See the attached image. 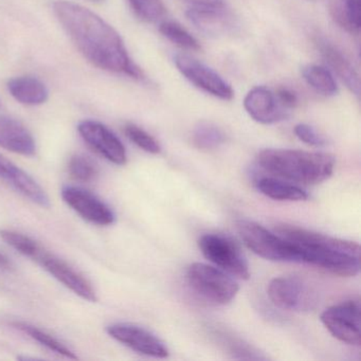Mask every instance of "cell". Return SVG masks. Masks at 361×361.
Masks as SVG:
<instances>
[{
	"label": "cell",
	"instance_id": "17",
	"mask_svg": "<svg viewBox=\"0 0 361 361\" xmlns=\"http://www.w3.org/2000/svg\"><path fill=\"white\" fill-rule=\"evenodd\" d=\"M0 147L27 157L37 152L31 133L20 121L6 115H0Z\"/></svg>",
	"mask_w": 361,
	"mask_h": 361
},
{
	"label": "cell",
	"instance_id": "14",
	"mask_svg": "<svg viewBox=\"0 0 361 361\" xmlns=\"http://www.w3.org/2000/svg\"><path fill=\"white\" fill-rule=\"evenodd\" d=\"M244 107L255 121L262 124L278 123L289 117V109L281 104L276 94L262 86L246 94Z\"/></svg>",
	"mask_w": 361,
	"mask_h": 361
},
{
	"label": "cell",
	"instance_id": "3",
	"mask_svg": "<svg viewBox=\"0 0 361 361\" xmlns=\"http://www.w3.org/2000/svg\"><path fill=\"white\" fill-rule=\"evenodd\" d=\"M257 161L269 174L303 185L323 183L335 169V158L329 154L299 149H264L257 155Z\"/></svg>",
	"mask_w": 361,
	"mask_h": 361
},
{
	"label": "cell",
	"instance_id": "11",
	"mask_svg": "<svg viewBox=\"0 0 361 361\" xmlns=\"http://www.w3.org/2000/svg\"><path fill=\"white\" fill-rule=\"evenodd\" d=\"M107 334L130 350L155 358H166L170 354L164 341L147 329L133 323H114L106 327Z\"/></svg>",
	"mask_w": 361,
	"mask_h": 361
},
{
	"label": "cell",
	"instance_id": "28",
	"mask_svg": "<svg viewBox=\"0 0 361 361\" xmlns=\"http://www.w3.org/2000/svg\"><path fill=\"white\" fill-rule=\"evenodd\" d=\"M342 6L336 18L350 32L360 30V0H341Z\"/></svg>",
	"mask_w": 361,
	"mask_h": 361
},
{
	"label": "cell",
	"instance_id": "33",
	"mask_svg": "<svg viewBox=\"0 0 361 361\" xmlns=\"http://www.w3.org/2000/svg\"><path fill=\"white\" fill-rule=\"evenodd\" d=\"M0 267L3 268H11L12 263L3 252H0Z\"/></svg>",
	"mask_w": 361,
	"mask_h": 361
},
{
	"label": "cell",
	"instance_id": "21",
	"mask_svg": "<svg viewBox=\"0 0 361 361\" xmlns=\"http://www.w3.org/2000/svg\"><path fill=\"white\" fill-rule=\"evenodd\" d=\"M12 325L16 329H20L23 333L28 335L29 337L32 338L35 341L41 343L42 345L49 348L50 350H54L56 354L62 355V356L66 357L68 359H78L77 355L68 346L65 345L62 341L56 339V337L50 335L47 331H43V329H39V327L35 326V325L30 324V323L18 322H18L12 323Z\"/></svg>",
	"mask_w": 361,
	"mask_h": 361
},
{
	"label": "cell",
	"instance_id": "23",
	"mask_svg": "<svg viewBox=\"0 0 361 361\" xmlns=\"http://www.w3.org/2000/svg\"><path fill=\"white\" fill-rule=\"evenodd\" d=\"M225 139L223 130L209 122H200L194 128L193 142L198 149H216L225 142Z\"/></svg>",
	"mask_w": 361,
	"mask_h": 361
},
{
	"label": "cell",
	"instance_id": "31",
	"mask_svg": "<svg viewBox=\"0 0 361 361\" xmlns=\"http://www.w3.org/2000/svg\"><path fill=\"white\" fill-rule=\"evenodd\" d=\"M276 97H278L279 101L283 106L286 107L287 109H293L297 104L298 98L297 94L295 92H291L288 88H280L278 92H276Z\"/></svg>",
	"mask_w": 361,
	"mask_h": 361
},
{
	"label": "cell",
	"instance_id": "2",
	"mask_svg": "<svg viewBox=\"0 0 361 361\" xmlns=\"http://www.w3.org/2000/svg\"><path fill=\"white\" fill-rule=\"evenodd\" d=\"M276 230L281 236L299 247L303 263L318 266L340 276L359 274L360 248L357 243L286 224L279 225Z\"/></svg>",
	"mask_w": 361,
	"mask_h": 361
},
{
	"label": "cell",
	"instance_id": "10",
	"mask_svg": "<svg viewBox=\"0 0 361 361\" xmlns=\"http://www.w3.org/2000/svg\"><path fill=\"white\" fill-rule=\"evenodd\" d=\"M32 259L41 265L46 271L49 272L56 280L62 283L65 287L71 289L82 299L92 303L98 301L96 290L90 281L75 268L71 267L64 259H60L54 253H50L43 246Z\"/></svg>",
	"mask_w": 361,
	"mask_h": 361
},
{
	"label": "cell",
	"instance_id": "25",
	"mask_svg": "<svg viewBox=\"0 0 361 361\" xmlns=\"http://www.w3.org/2000/svg\"><path fill=\"white\" fill-rule=\"evenodd\" d=\"M130 8L143 22L157 23L164 18L166 13L162 0H128Z\"/></svg>",
	"mask_w": 361,
	"mask_h": 361
},
{
	"label": "cell",
	"instance_id": "22",
	"mask_svg": "<svg viewBox=\"0 0 361 361\" xmlns=\"http://www.w3.org/2000/svg\"><path fill=\"white\" fill-rule=\"evenodd\" d=\"M302 75L310 87L324 96H335L338 92L337 83L333 75L324 67L307 65L302 69Z\"/></svg>",
	"mask_w": 361,
	"mask_h": 361
},
{
	"label": "cell",
	"instance_id": "12",
	"mask_svg": "<svg viewBox=\"0 0 361 361\" xmlns=\"http://www.w3.org/2000/svg\"><path fill=\"white\" fill-rule=\"evenodd\" d=\"M61 194L63 200L85 221L98 226L115 223L114 211L92 192L75 185H65Z\"/></svg>",
	"mask_w": 361,
	"mask_h": 361
},
{
	"label": "cell",
	"instance_id": "20",
	"mask_svg": "<svg viewBox=\"0 0 361 361\" xmlns=\"http://www.w3.org/2000/svg\"><path fill=\"white\" fill-rule=\"evenodd\" d=\"M255 185L262 194L271 200L280 202H302L308 198L307 193L303 189L278 177H261Z\"/></svg>",
	"mask_w": 361,
	"mask_h": 361
},
{
	"label": "cell",
	"instance_id": "9",
	"mask_svg": "<svg viewBox=\"0 0 361 361\" xmlns=\"http://www.w3.org/2000/svg\"><path fill=\"white\" fill-rule=\"evenodd\" d=\"M174 63L179 73L196 87L221 100L233 99L231 85L204 63L183 54H176Z\"/></svg>",
	"mask_w": 361,
	"mask_h": 361
},
{
	"label": "cell",
	"instance_id": "34",
	"mask_svg": "<svg viewBox=\"0 0 361 361\" xmlns=\"http://www.w3.org/2000/svg\"><path fill=\"white\" fill-rule=\"evenodd\" d=\"M94 1H101V0H94Z\"/></svg>",
	"mask_w": 361,
	"mask_h": 361
},
{
	"label": "cell",
	"instance_id": "19",
	"mask_svg": "<svg viewBox=\"0 0 361 361\" xmlns=\"http://www.w3.org/2000/svg\"><path fill=\"white\" fill-rule=\"evenodd\" d=\"M8 90L16 101L29 106L44 104L49 97L47 87L41 80L27 75L10 80Z\"/></svg>",
	"mask_w": 361,
	"mask_h": 361
},
{
	"label": "cell",
	"instance_id": "7",
	"mask_svg": "<svg viewBox=\"0 0 361 361\" xmlns=\"http://www.w3.org/2000/svg\"><path fill=\"white\" fill-rule=\"evenodd\" d=\"M268 297L274 305L289 312H310L317 295L307 282L298 276H280L268 285Z\"/></svg>",
	"mask_w": 361,
	"mask_h": 361
},
{
	"label": "cell",
	"instance_id": "27",
	"mask_svg": "<svg viewBox=\"0 0 361 361\" xmlns=\"http://www.w3.org/2000/svg\"><path fill=\"white\" fill-rule=\"evenodd\" d=\"M68 171L73 178L83 183L94 180L98 175V166L83 154L73 155L69 160Z\"/></svg>",
	"mask_w": 361,
	"mask_h": 361
},
{
	"label": "cell",
	"instance_id": "18",
	"mask_svg": "<svg viewBox=\"0 0 361 361\" xmlns=\"http://www.w3.org/2000/svg\"><path fill=\"white\" fill-rule=\"evenodd\" d=\"M318 48L323 59L326 61L329 66L335 71L336 75L342 80L346 87L355 94L360 96V80L358 73L355 71L350 61L343 56L335 46L325 41H319Z\"/></svg>",
	"mask_w": 361,
	"mask_h": 361
},
{
	"label": "cell",
	"instance_id": "32",
	"mask_svg": "<svg viewBox=\"0 0 361 361\" xmlns=\"http://www.w3.org/2000/svg\"><path fill=\"white\" fill-rule=\"evenodd\" d=\"M194 7L221 8L225 7V0H183Z\"/></svg>",
	"mask_w": 361,
	"mask_h": 361
},
{
	"label": "cell",
	"instance_id": "4",
	"mask_svg": "<svg viewBox=\"0 0 361 361\" xmlns=\"http://www.w3.org/2000/svg\"><path fill=\"white\" fill-rule=\"evenodd\" d=\"M236 228L245 245L259 257L268 261L303 263L299 247L280 234L250 221H238Z\"/></svg>",
	"mask_w": 361,
	"mask_h": 361
},
{
	"label": "cell",
	"instance_id": "26",
	"mask_svg": "<svg viewBox=\"0 0 361 361\" xmlns=\"http://www.w3.org/2000/svg\"><path fill=\"white\" fill-rule=\"evenodd\" d=\"M0 238L4 242H6V244L18 251L20 255L30 257L31 259L35 257L37 251L42 247L37 240H33L30 236L25 235L20 232L12 231V230H1Z\"/></svg>",
	"mask_w": 361,
	"mask_h": 361
},
{
	"label": "cell",
	"instance_id": "1",
	"mask_svg": "<svg viewBox=\"0 0 361 361\" xmlns=\"http://www.w3.org/2000/svg\"><path fill=\"white\" fill-rule=\"evenodd\" d=\"M54 11L84 58L102 71L141 79L142 73L130 60L119 33L98 14L83 6L58 0Z\"/></svg>",
	"mask_w": 361,
	"mask_h": 361
},
{
	"label": "cell",
	"instance_id": "8",
	"mask_svg": "<svg viewBox=\"0 0 361 361\" xmlns=\"http://www.w3.org/2000/svg\"><path fill=\"white\" fill-rule=\"evenodd\" d=\"M325 329L339 341L348 345L361 343L360 303L359 300H348L325 310L321 314Z\"/></svg>",
	"mask_w": 361,
	"mask_h": 361
},
{
	"label": "cell",
	"instance_id": "13",
	"mask_svg": "<svg viewBox=\"0 0 361 361\" xmlns=\"http://www.w3.org/2000/svg\"><path fill=\"white\" fill-rule=\"evenodd\" d=\"M83 140L105 159L117 166L128 162L126 147L119 138L104 124L94 120H85L78 126Z\"/></svg>",
	"mask_w": 361,
	"mask_h": 361
},
{
	"label": "cell",
	"instance_id": "15",
	"mask_svg": "<svg viewBox=\"0 0 361 361\" xmlns=\"http://www.w3.org/2000/svg\"><path fill=\"white\" fill-rule=\"evenodd\" d=\"M185 14L190 23L207 37H225L238 27L235 18L225 7H193Z\"/></svg>",
	"mask_w": 361,
	"mask_h": 361
},
{
	"label": "cell",
	"instance_id": "16",
	"mask_svg": "<svg viewBox=\"0 0 361 361\" xmlns=\"http://www.w3.org/2000/svg\"><path fill=\"white\" fill-rule=\"evenodd\" d=\"M0 178L7 181L16 191L42 208H50V200L45 190L20 166L0 155Z\"/></svg>",
	"mask_w": 361,
	"mask_h": 361
},
{
	"label": "cell",
	"instance_id": "35",
	"mask_svg": "<svg viewBox=\"0 0 361 361\" xmlns=\"http://www.w3.org/2000/svg\"><path fill=\"white\" fill-rule=\"evenodd\" d=\"M0 104H1V103H0Z\"/></svg>",
	"mask_w": 361,
	"mask_h": 361
},
{
	"label": "cell",
	"instance_id": "6",
	"mask_svg": "<svg viewBox=\"0 0 361 361\" xmlns=\"http://www.w3.org/2000/svg\"><path fill=\"white\" fill-rule=\"evenodd\" d=\"M198 247L207 259L216 267L240 280H248L250 270L240 247L223 234H204L198 240Z\"/></svg>",
	"mask_w": 361,
	"mask_h": 361
},
{
	"label": "cell",
	"instance_id": "5",
	"mask_svg": "<svg viewBox=\"0 0 361 361\" xmlns=\"http://www.w3.org/2000/svg\"><path fill=\"white\" fill-rule=\"evenodd\" d=\"M187 281L196 295L210 303L226 305L235 298L238 285L219 268L204 263H193L187 269Z\"/></svg>",
	"mask_w": 361,
	"mask_h": 361
},
{
	"label": "cell",
	"instance_id": "24",
	"mask_svg": "<svg viewBox=\"0 0 361 361\" xmlns=\"http://www.w3.org/2000/svg\"><path fill=\"white\" fill-rule=\"evenodd\" d=\"M159 31L169 41L183 49L190 50V51L200 50L197 39L177 23L169 22V20L162 22L159 26Z\"/></svg>",
	"mask_w": 361,
	"mask_h": 361
},
{
	"label": "cell",
	"instance_id": "29",
	"mask_svg": "<svg viewBox=\"0 0 361 361\" xmlns=\"http://www.w3.org/2000/svg\"><path fill=\"white\" fill-rule=\"evenodd\" d=\"M124 133L134 145H136L137 147H140L147 153L156 155V154H159L161 152L159 142L152 135H149V133L145 132L139 126L132 123L126 124V128H124Z\"/></svg>",
	"mask_w": 361,
	"mask_h": 361
},
{
	"label": "cell",
	"instance_id": "30",
	"mask_svg": "<svg viewBox=\"0 0 361 361\" xmlns=\"http://www.w3.org/2000/svg\"><path fill=\"white\" fill-rule=\"evenodd\" d=\"M295 134L302 142L306 145H312V147H323L326 145V139L319 134L312 126L308 124H298L295 128Z\"/></svg>",
	"mask_w": 361,
	"mask_h": 361
}]
</instances>
